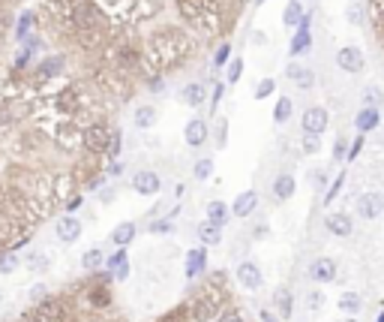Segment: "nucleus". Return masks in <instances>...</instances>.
Returning a JSON list of instances; mask_svg holds the SVG:
<instances>
[{"label": "nucleus", "mask_w": 384, "mask_h": 322, "mask_svg": "<svg viewBox=\"0 0 384 322\" xmlns=\"http://www.w3.org/2000/svg\"><path fill=\"white\" fill-rule=\"evenodd\" d=\"M192 54H196V39L192 33H186L184 27H160L148 33L141 46V66L151 75H162L172 73L177 66H184Z\"/></svg>", "instance_id": "obj_1"}, {"label": "nucleus", "mask_w": 384, "mask_h": 322, "mask_svg": "<svg viewBox=\"0 0 384 322\" xmlns=\"http://www.w3.org/2000/svg\"><path fill=\"white\" fill-rule=\"evenodd\" d=\"M180 18L186 25L201 33V37H213L217 30H222V6L219 0H174Z\"/></svg>", "instance_id": "obj_2"}, {"label": "nucleus", "mask_w": 384, "mask_h": 322, "mask_svg": "<svg viewBox=\"0 0 384 322\" xmlns=\"http://www.w3.org/2000/svg\"><path fill=\"white\" fill-rule=\"evenodd\" d=\"M222 292L213 283H205L198 290V295L192 298V316L196 322H217V316L222 314Z\"/></svg>", "instance_id": "obj_3"}, {"label": "nucleus", "mask_w": 384, "mask_h": 322, "mask_svg": "<svg viewBox=\"0 0 384 322\" xmlns=\"http://www.w3.org/2000/svg\"><path fill=\"white\" fill-rule=\"evenodd\" d=\"M70 304L66 298H42V302L33 304L30 314H25V322H70Z\"/></svg>", "instance_id": "obj_4"}, {"label": "nucleus", "mask_w": 384, "mask_h": 322, "mask_svg": "<svg viewBox=\"0 0 384 322\" xmlns=\"http://www.w3.org/2000/svg\"><path fill=\"white\" fill-rule=\"evenodd\" d=\"M108 139H111V127L105 120H94V124L82 127V151L90 157H103L108 151Z\"/></svg>", "instance_id": "obj_5"}, {"label": "nucleus", "mask_w": 384, "mask_h": 322, "mask_svg": "<svg viewBox=\"0 0 384 322\" xmlns=\"http://www.w3.org/2000/svg\"><path fill=\"white\" fill-rule=\"evenodd\" d=\"M307 274H309L312 283H333L336 274H340V265H336V259H331V256H315L309 262Z\"/></svg>", "instance_id": "obj_6"}, {"label": "nucleus", "mask_w": 384, "mask_h": 322, "mask_svg": "<svg viewBox=\"0 0 384 322\" xmlns=\"http://www.w3.org/2000/svg\"><path fill=\"white\" fill-rule=\"evenodd\" d=\"M39 30V18H37V9H25V13H18L15 21H13V30H9V37L13 42H25L30 33Z\"/></svg>", "instance_id": "obj_7"}, {"label": "nucleus", "mask_w": 384, "mask_h": 322, "mask_svg": "<svg viewBox=\"0 0 384 322\" xmlns=\"http://www.w3.org/2000/svg\"><path fill=\"white\" fill-rule=\"evenodd\" d=\"M237 283L243 286V290H250V292H255V290H262V283H264V274H262V268H258V262H252V259H243L241 265H237Z\"/></svg>", "instance_id": "obj_8"}, {"label": "nucleus", "mask_w": 384, "mask_h": 322, "mask_svg": "<svg viewBox=\"0 0 384 322\" xmlns=\"http://www.w3.org/2000/svg\"><path fill=\"white\" fill-rule=\"evenodd\" d=\"M300 124H303V132H309V136H321V132L327 130V124H331V115H327V109H321V106H309L307 112H303Z\"/></svg>", "instance_id": "obj_9"}, {"label": "nucleus", "mask_w": 384, "mask_h": 322, "mask_svg": "<svg viewBox=\"0 0 384 322\" xmlns=\"http://www.w3.org/2000/svg\"><path fill=\"white\" fill-rule=\"evenodd\" d=\"M357 214L360 220H376L384 214V193L369 190L364 196H357Z\"/></svg>", "instance_id": "obj_10"}, {"label": "nucleus", "mask_w": 384, "mask_h": 322, "mask_svg": "<svg viewBox=\"0 0 384 322\" xmlns=\"http://www.w3.org/2000/svg\"><path fill=\"white\" fill-rule=\"evenodd\" d=\"M75 187H78V181L72 178V172L54 175V178H51V199H54V202H63V205H66L72 196H78Z\"/></svg>", "instance_id": "obj_11"}, {"label": "nucleus", "mask_w": 384, "mask_h": 322, "mask_svg": "<svg viewBox=\"0 0 384 322\" xmlns=\"http://www.w3.org/2000/svg\"><path fill=\"white\" fill-rule=\"evenodd\" d=\"M132 190L139 196H156L162 190V181H160V175H156L153 169H141V172L132 175Z\"/></svg>", "instance_id": "obj_12"}, {"label": "nucleus", "mask_w": 384, "mask_h": 322, "mask_svg": "<svg viewBox=\"0 0 384 322\" xmlns=\"http://www.w3.org/2000/svg\"><path fill=\"white\" fill-rule=\"evenodd\" d=\"M54 235H58L60 244H75L82 238V220L72 217V214H63L58 223H54Z\"/></svg>", "instance_id": "obj_13"}, {"label": "nucleus", "mask_w": 384, "mask_h": 322, "mask_svg": "<svg viewBox=\"0 0 384 322\" xmlns=\"http://www.w3.org/2000/svg\"><path fill=\"white\" fill-rule=\"evenodd\" d=\"M309 25H312V16H303L300 25H297V33L291 37V46H288V54H307L312 49V33H309Z\"/></svg>", "instance_id": "obj_14"}, {"label": "nucleus", "mask_w": 384, "mask_h": 322, "mask_svg": "<svg viewBox=\"0 0 384 322\" xmlns=\"http://www.w3.org/2000/svg\"><path fill=\"white\" fill-rule=\"evenodd\" d=\"M364 51H360L357 46H345V49H340L336 51V66L340 70H345V73H360L364 70Z\"/></svg>", "instance_id": "obj_15"}, {"label": "nucleus", "mask_w": 384, "mask_h": 322, "mask_svg": "<svg viewBox=\"0 0 384 322\" xmlns=\"http://www.w3.org/2000/svg\"><path fill=\"white\" fill-rule=\"evenodd\" d=\"M84 298H87V304L94 307V310H108L111 302H115V295H111V286L108 283H90Z\"/></svg>", "instance_id": "obj_16"}, {"label": "nucleus", "mask_w": 384, "mask_h": 322, "mask_svg": "<svg viewBox=\"0 0 384 322\" xmlns=\"http://www.w3.org/2000/svg\"><path fill=\"white\" fill-rule=\"evenodd\" d=\"M184 139H186V145H189V148H201V145L207 142V120L192 118L189 124L184 127Z\"/></svg>", "instance_id": "obj_17"}, {"label": "nucleus", "mask_w": 384, "mask_h": 322, "mask_svg": "<svg viewBox=\"0 0 384 322\" xmlns=\"http://www.w3.org/2000/svg\"><path fill=\"white\" fill-rule=\"evenodd\" d=\"M324 229L331 232V235H336V238H348L354 232V223H352V217H348V214H327L324 217Z\"/></svg>", "instance_id": "obj_18"}, {"label": "nucleus", "mask_w": 384, "mask_h": 322, "mask_svg": "<svg viewBox=\"0 0 384 322\" xmlns=\"http://www.w3.org/2000/svg\"><path fill=\"white\" fill-rule=\"evenodd\" d=\"M295 190H297V184H295V175L291 172H282L274 178V199L276 202H288V199L295 196Z\"/></svg>", "instance_id": "obj_19"}, {"label": "nucleus", "mask_w": 384, "mask_h": 322, "mask_svg": "<svg viewBox=\"0 0 384 322\" xmlns=\"http://www.w3.org/2000/svg\"><path fill=\"white\" fill-rule=\"evenodd\" d=\"M286 75L291 82H295L300 91H309V87L315 85V73L309 70V66H300V63H288V70H286Z\"/></svg>", "instance_id": "obj_20"}, {"label": "nucleus", "mask_w": 384, "mask_h": 322, "mask_svg": "<svg viewBox=\"0 0 384 322\" xmlns=\"http://www.w3.org/2000/svg\"><path fill=\"white\" fill-rule=\"evenodd\" d=\"M255 205H258V193L255 190H243L241 196L234 199V205L229 208L234 217H250L252 211H255Z\"/></svg>", "instance_id": "obj_21"}, {"label": "nucleus", "mask_w": 384, "mask_h": 322, "mask_svg": "<svg viewBox=\"0 0 384 322\" xmlns=\"http://www.w3.org/2000/svg\"><path fill=\"white\" fill-rule=\"evenodd\" d=\"M135 232L139 229H135V223H129V220L127 223H117L115 229H111V244H115L117 250H127L132 244V238H135Z\"/></svg>", "instance_id": "obj_22"}, {"label": "nucleus", "mask_w": 384, "mask_h": 322, "mask_svg": "<svg viewBox=\"0 0 384 322\" xmlns=\"http://www.w3.org/2000/svg\"><path fill=\"white\" fill-rule=\"evenodd\" d=\"M274 304H276V314L286 316V319L295 314V295H291V290H286V286H279L274 292Z\"/></svg>", "instance_id": "obj_23"}, {"label": "nucleus", "mask_w": 384, "mask_h": 322, "mask_svg": "<svg viewBox=\"0 0 384 322\" xmlns=\"http://www.w3.org/2000/svg\"><path fill=\"white\" fill-rule=\"evenodd\" d=\"M378 109H360L357 112V118H354V127H357V132L364 136V132H369V130H376L378 127Z\"/></svg>", "instance_id": "obj_24"}, {"label": "nucleus", "mask_w": 384, "mask_h": 322, "mask_svg": "<svg viewBox=\"0 0 384 322\" xmlns=\"http://www.w3.org/2000/svg\"><path fill=\"white\" fill-rule=\"evenodd\" d=\"M180 99H184L186 106H201L205 103V85L201 82H189V85H184V91H180Z\"/></svg>", "instance_id": "obj_25"}, {"label": "nucleus", "mask_w": 384, "mask_h": 322, "mask_svg": "<svg viewBox=\"0 0 384 322\" xmlns=\"http://www.w3.org/2000/svg\"><path fill=\"white\" fill-rule=\"evenodd\" d=\"M156 118H160V115H156L153 106H139V109L132 112V124L139 127V130H151V127L156 124Z\"/></svg>", "instance_id": "obj_26"}, {"label": "nucleus", "mask_w": 384, "mask_h": 322, "mask_svg": "<svg viewBox=\"0 0 384 322\" xmlns=\"http://www.w3.org/2000/svg\"><path fill=\"white\" fill-rule=\"evenodd\" d=\"M340 310L345 316H357L360 310H364V298H360V292H343L340 295Z\"/></svg>", "instance_id": "obj_27"}, {"label": "nucleus", "mask_w": 384, "mask_h": 322, "mask_svg": "<svg viewBox=\"0 0 384 322\" xmlns=\"http://www.w3.org/2000/svg\"><path fill=\"white\" fill-rule=\"evenodd\" d=\"M229 217H231V211H229V205H225V202H210L207 205V223L222 229L225 223H229Z\"/></svg>", "instance_id": "obj_28"}, {"label": "nucleus", "mask_w": 384, "mask_h": 322, "mask_svg": "<svg viewBox=\"0 0 384 322\" xmlns=\"http://www.w3.org/2000/svg\"><path fill=\"white\" fill-rule=\"evenodd\" d=\"M303 16H307V13H303L300 0H288L286 9H282V25H286V27H297Z\"/></svg>", "instance_id": "obj_29"}, {"label": "nucleus", "mask_w": 384, "mask_h": 322, "mask_svg": "<svg viewBox=\"0 0 384 322\" xmlns=\"http://www.w3.org/2000/svg\"><path fill=\"white\" fill-rule=\"evenodd\" d=\"M205 265H207L205 250H189V256H186V277H189V280L205 271Z\"/></svg>", "instance_id": "obj_30"}, {"label": "nucleus", "mask_w": 384, "mask_h": 322, "mask_svg": "<svg viewBox=\"0 0 384 322\" xmlns=\"http://www.w3.org/2000/svg\"><path fill=\"white\" fill-rule=\"evenodd\" d=\"M198 238H201V244H207V247H217V244H222V229L205 220V223L198 226Z\"/></svg>", "instance_id": "obj_31"}, {"label": "nucleus", "mask_w": 384, "mask_h": 322, "mask_svg": "<svg viewBox=\"0 0 384 322\" xmlns=\"http://www.w3.org/2000/svg\"><path fill=\"white\" fill-rule=\"evenodd\" d=\"M103 265H105V256H103V250H87L84 253V256H82V268L84 271H90V274H96L99 268H103Z\"/></svg>", "instance_id": "obj_32"}, {"label": "nucleus", "mask_w": 384, "mask_h": 322, "mask_svg": "<svg viewBox=\"0 0 384 322\" xmlns=\"http://www.w3.org/2000/svg\"><path fill=\"white\" fill-rule=\"evenodd\" d=\"M291 109H295V103H291L288 97H279L276 99V109H274V120H276V124H286V120L291 118Z\"/></svg>", "instance_id": "obj_33"}, {"label": "nucleus", "mask_w": 384, "mask_h": 322, "mask_svg": "<svg viewBox=\"0 0 384 322\" xmlns=\"http://www.w3.org/2000/svg\"><path fill=\"white\" fill-rule=\"evenodd\" d=\"M324 304H327V298H324L321 290H309V292H303V307H307L309 314H312V310H321Z\"/></svg>", "instance_id": "obj_34"}, {"label": "nucleus", "mask_w": 384, "mask_h": 322, "mask_svg": "<svg viewBox=\"0 0 384 322\" xmlns=\"http://www.w3.org/2000/svg\"><path fill=\"white\" fill-rule=\"evenodd\" d=\"M120 148H123V132H120L117 127H111V139H108L105 157H108V160H117V157H120Z\"/></svg>", "instance_id": "obj_35"}, {"label": "nucleus", "mask_w": 384, "mask_h": 322, "mask_svg": "<svg viewBox=\"0 0 384 322\" xmlns=\"http://www.w3.org/2000/svg\"><path fill=\"white\" fill-rule=\"evenodd\" d=\"M18 268V253L15 250H4L0 253V274H13Z\"/></svg>", "instance_id": "obj_36"}, {"label": "nucleus", "mask_w": 384, "mask_h": 322, "mask_svg": "<svg viewBox=\"0 0 384 322\" xmlns=\"http://www.w3.org/2000/svg\"><path fill=\"white\" fill-rule=\"evenodd\" d=\"M27 265H30V271H49L51 256H49V253H30V256H27Z\"/></svg>", "instance_id": "obj_37"}, {"label": "nucleus", "mask_w": 384, "mask_h": 322, "mask_svg": "<svg viewBox=\"0 0 384 322\" xmlns=\"http://www.w3.org/2000/svg\"><path fill=\"white\" fill-rule=\"evenodd\" d=\"M381 99H384V94H381V87H376V85H369L366 91H364V103H366V109H376Z\"/></svg>", "instance_id": "obj_38"}, {"label": "nucleus", "mask_w": 384, "mask_h": 322, "mask_svg": "<svg viewBox=\"0 0 384 322\" xmlns=\"http://www.w3.org/2000/svg\"><path fill=\"white\" fill-rule=\"evenodd\" d=\"M148 229L153 235H168V232H174V223H172V217H162V220H153Z\"/></svg>", "instance_id": "obj_39"}, {"label": "nucleus", "mask_w": 384, "mask_h": 322, "mask_svg": "<svg viewBox=\"0 0 384 322\" xmlns=\"http://www.w3.org/2000/svg\"><path fill=\"white\" fill-rule=\"evenodd\" d=\"M210 172H213V160H198L196 163V169H192V175H196L198 178V181H207V178H210Z\"/></svg>", "instance_id": "obj_40"}, {"label": "nucleus", "mask_w": 384, "mask_h": 322, "mask_svg": "<svg viewBox=\"0 0 384 322\" xmlns=\"http://www.w3.org/2000/svg\"><path fill=\"white\" fill-rule=\"evenodd\" d=\"M274 91H276V82L274 79H262V82L255 85V99H264V97H270Z\"/></svg>", "instance_id": "obj_41"}, {"label": "nucleus", "mask_w": 384, "mask_h": 322, "mask_svg": "<svg viewBox=\"0 0 384 322\" xmlns=\"http://www.w3.org/2000/svg\"><path fill=\"white\" fill-rule=\"evenodd\" d=\"M319 151H321V136L303 132V154H319Z\"/></svg>", "instance_id": "obj_42"}, {"label": "nucleus", "mask_w": 384, "mask_h": 322, "mask_svg": "<svg viewBox=\"0 0 384 322\" xmlns=\"http://www.w3.org/2000/svg\"><path fill=\"white\" fill-rule=\"evenodd\" d=\"M343 184H345V175H336V181L327 187V196H324V205H331L336 196H340V190H343Z\"/></svg>", "instance_id": "obj_43"}, {"label": "nucleus", "mask_w": 384, "mask_h": 322, "mask_svg": "<svg viewBox=\"0 0 384 322\" xmlns=\"http://www.w3.org/2000/svg\"><path fill=\"white\" fill-rule=\"evenodd\" d=\"M120 265H127V250H117L115 256H108V259H105V268H108V274H115V271L120 268Z\"/></svg>", "instance_id": "obj_44"}, {"label": "nucleus", "mask_w": 384, "mask_h": 322, "mask_svg": "<svg viewBox=\"0 0 384 322\" xmlns=\"http://www.w3.org/2000/svg\"><path fill=\"white\" fill-rule=\"evenodd\" d=\"M156 322H186V307H174V310H168V314L160 316Z\"/></svg>", "instance_id": "obj_45"}, {"label": "nucleus", "mask_w": 384, "mask_h": 322, "mask_svg": "<svg viewBox=\"0 0 384 322\" xmlns=\"http://www.w3.org/2000/svg\"><path fill=\"white\" fill-rule=\"evenodd\" d=\"M229 54H231V46L229 42H222V46L213 51V66H225V61H229Z\"/></svg>", "instance_id": "obj_46"}, {"label": "nucleus", "mask_w": 384, "mask_h": 322, "mask_svg": "<svg viewBox=\"0 0 384 322\" xmlns=\"http://www.w3.org/2000/svg\"><path fill=\"white\" fill-rule=\"evenodd\" d=\"M241 75H243V58H237V61L229 63V75H225V79H229V82H237Z\"/></svg>", "instance_id": "obj_47"}, {"label": "nucleus", "mask_w": 384, "mask_h": 322, "mask_svg": "<svg viewBox=\"0 0 384 322\" xmlns=\"http://www.w3.org/2000/svg\"><path fill=\"white\" fill-rule=\"evenodd\" d=\"M217 322H246V319H243V310H234L231 307V310H222Z\"/></svg>", "instance_id": "obj_48"}, {"label": "nucleus", "mask_w": 384, "mask_h": 322, "mask_svg": "<svg viewBox=\"0 0 384 322\" xmlns=\"http://www.w3.org/2000/svg\"><path fill=\"white\" fill-rule=\"evenodd\" d=\"M42 298H49V286H45V283L30 286V302L37 304V302H42Z\"/></svg>", "instance_id": "obj_49"}, {"label": "nucleus", "mask_w": 384, "mask_h": 322, "mask_svg": "<svg viewBox=\"0 0 384 322\" xmlns=\"http://www.w3.org/2000/svg\"><path fill=\"white\" fill-rule=\"evenodd\" d=\"M345 154H348V139H336L333 142V160H345Z\"/></svg>", "instance_id": "obj_50"}, {"label": "nucleus", "mask_w": 384, "mask_h": 322, "mask_svg": "<svg viewBox=\"0 0 384 322\" xmlns=\"http://www.w3.org/2000/svg\"><path fill=\"white\" fill-rule=\"evenodd\" d=\"M360 151H364V136H357L354 142H348V154H345V160H354Z\"/></svg>", "instance_id": "obj_51"}, {"label": "nucleus", "mask_w": 384, "mask_h": 322, "mask_svg": "<svg viewBox=\"0 0 384 322\" xmlns=\"http://www.w3.org/2000/svg\"><path fill=\"white\" fill-rule=\"evenodd\" d=\"M309 184H312V187H324V184H327V172H324V169H312V172H309Z\"/></svg>", "instance_id": "obj_52"}, {"label": "nucleus", "mask_w": 384, "mask_h": 322, "mask_svg": "<svg viewBox=\"0 0 384 322\" xmlns=\"http://www.w3.org/2000/svg\"><path fill=\"white\" fill-rule=\"evenodd\" d=\"M105 175H108V178L123 175V163H120V160H111V163H108V169H105Z\"/></svg>", "instance_id": "obj_53"}, {"label": "nucleus", "mask_w": 384, "mask_h": 322, "mask_svg": "<svg viewBox=\"0 0 384 322\" xmlns=\"http://www.w3.org/2000/svg\"><path fill=\"white\" fill-rule=\"evenodd\" d=\"M213 112H217V106H219V99H222V85H217V87H213Z\"/></svg>", "instance_id": "obj_54"}, {"label": "nucleus", "mask_w": 384, "mask_h": 322, "mask_svg": "<svg viewBox=\"0 0 384 322\" xmlns=\"http://www.w3.org/2000/svg\"><path fill=\"white\" fill-rule=\"evenodd\" d=\"M262 322H279L274 310H262Z\"/></svg>", "instance_id": "obj_55"}, {"label": "nucleus", "mask_w": 384, "mask_h": 322, "mask_svg": "<svg viewBox=\"0 0 384 322\" xmlns=\"http://www.w3.org/2000/svg\"><path fill=\"white\" fill-rule=\"evenodd\" d=\"M99 199H103V202H111V199H115V190H111V187H105V190L99 193Z\"/></svg>", "instance_id": "obj_56"}, {"label": "nucleus", "mask_w": 384, "mask_h": 322, "mask_svg": "<svg viewBox=\"0 0 384 322\" xmlns=\"http://www.w3.org/2000/svg\"><path fill=\"white\" fill-rule=\"evenodd\" d=\"M376 16H378V21L384 18V0H376Z\"/></svg>", "instance_id": "obj_57"}, {"label": "nucleus", "mask_w": 384, "mask_h": 322, "mask_svg": "<svg viewBox=\"0 0 384 322\" xmlns=\"http://www.w3.org/2000/svg\"><path fill=\"white\" fill-rule=\"evenodd\" d=\"M340 322H357V319H352V316H345V319H340Z\"/></svg>", "instance_id": "obj_58"}, {"label": "nucleus", "mask_w": 384, "mask_h": 322, "mask_svg": "<svg viewBox=\"0 0 384 322\" xmlns=\"http://www.w3.org/2000/svg\"><path fill=\"white\" fill-rule=\"evenodd\" d=\"M378 322H384V310H381V314H378Z\"/></svg>", "instance_id": "obj_59"}, {"label": "nucleus", "mask_w": 384, "mask_h": 322, "mask_svg": "<svg viewBox=\"0 0 384 322\" xmlns=\"http://www.w3.org/2000/svg\"><path fill=\"white\" fill-rule=\"evenodd\" d=\"M255 4H264V0H255Z\"/></svg>", "instance_id": "obj_60"}, {"label": "nucleus", "mask_w": 384, "mask_h": 322, "mask_svg": "<svg viewBox=\"0 0 384 322\" xmlns=\"http://www.w3.org/2000/svg\"><path fill=\"white\" fill-rule=\"evenodd\" d=\"M0 9H4V0H0Z\"/></svg>", "instance_id": "obj_61"}, {"label": "nucleus", "mask_w": 384, "mask_h": 322, "mask_svg": "<svg viewBox=\"0 0 384 322\" xmlns=\"http://www.w3.org/2000/svg\"><path fill=\"white\" fill-rule=\"evenodd\" d=\"M120 322H123V319H120Z\"/></svg>", "instance_id": "obj_62"}]
</instances>
